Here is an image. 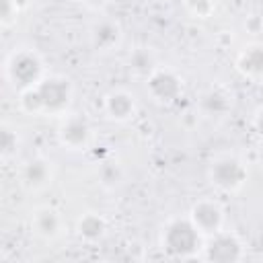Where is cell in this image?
I'll return each instance as SVG.
<instances>
[{"mask_svg":"<svg viewBox=\"0 0 263 263\" xmlns=\"http://www.w3.org/2000/svg\"><path fill=\"white\" fill-rule=\"evenodd\" d=\"M205 175H208L210 185L216 191L232 195V193H238L247 185V181H249V166H247V162L238 154L222 152V154H216L210 160Z\"/></svg>","mask_w":263,"mask_h":263,"instance_id":"277c9868","label":"cell"},{"mask_svg":"<svg viewBox=\"0 0 263 263\" xmlns=\"http://www.w3.org/2000/svg\"><path fill=\"white\" fill-rule=\"evenodd\" d=\"M187 216L203 236H210L226 226V210L214 197H199L193 201Z\"/></svg>","mask_w":263,"mask_h":263,"instance_id":"9c48e42d","label":"cell"},{"mask_svg":"<svg viewBox=\"0 0 263 263\" xmlns=\"http://www.w3.org/2000/svg\"><path fill=\"white\" fill-rule=\"evenodd\" d=\"M86 8H90V10H103V8H107L113 0H80Z\"/></svg>","mask_w":263,"mask_h":263,"instance_id":"7402d4cb","label":"cell"},{"mask_svg":"<svg viewBox=\"0 0 263 263\" xmlns=\"http://www.w3.org/2000/svg\"><path fill=\"white\" fill-rule=\"evenodd\" d=\"M245 255H247V249L242 238L236 232L222 228L205 236L199 259L210 263H236V261H242Z\"/></svg>","mask_w":263,"mask_h":263,"instance_id":"8992f818","label":"cell"},{"mask_svg":"<svg viewBox=\"0 0 263 263\" xmlns=\"http://www.w3.org/2000/svg\"><path fill=\"white\" fill-rule=\"evenodd\" d=\"M119 179H121V171H119V166L117 164H113V162H107L103 168H101V181L105 183V185H117L119 183Z\"/></svg>","mask_w":263,"mask_h":263,"instance_id":"ffe728a7","label":"cell"},{"mask_svg":"<svg viewBox=\"0 0 263 263\" xmlns=\"http://www.w3.org/2000/svg\"><path fill=\"white\" fill-rule=\"evenodd\" d=\"M121 39H123V29L113 18H101L90 29V43L97 51L103 53L113 51L121 45Z\"/></svg>","mask_w":263,"mask_h":263,"instance_id":"4fadbf2b","label":"cell"},{"mask_svg":"<svg viewBox=\"0 0 263 263\" xmlns=\"http://www.w3.org/2000/svg\"><path fill=\"white\" fill-rule=\"evenodd\" d=\"M205 236L197 230L189 216H173L168 218L158 232L160 251L175 261H189L201 257Z\"/></svg>","mask_w":263,"mask_h":263,"instance_id":"7a4b0ae2","label":"cell"},{"mask_svg":"<svg viewBox=\"0 0 263 263\" xmlns=\"http://www.w3.org/2000/svg\"><path fill=\"white\" fill-rule=\"evenodd\" d=\"M144 80L146 92L156 105H173L183 95V78L168 66H158Z\"/></svg>","mask_w":263,"mask_h":263,"instance_id":"52a82bcc","label":"cell"},{"mask_svg":"<svg viewBox=\"0 0 263 263\" xmlns=\"http://www.w3.org/2000/svg\"><path fill=\"white\" fill-rule=\"evenodd\" d=\"M29 228L31 232L45 240V242H53L58 240L64 230H66V220H64V214L55 208V205H49V203H43V205H37L31 216H29Z\"/></svg>","mask_w":263,"mask_h":263,"instance_id":"30bf717a","label":"cell"},{"mask_svg":"<svg viewBox=\"0 0 263 263\" xmlns=\"http://www.w3.org/2000/svg\"><path fill=\"white\" fill-rule=\"evenodd\" d=\"M47 76L45 62L33 47H14L4 58V80L16 92L33 88Z\"/></svg>","mask_w":263,"mask_h":263,"instance_id":"3957f363","label":"cell"},{"mask_svg":"<svg viewBox=\"0 0 263 263\" xmlns=\"http://www.w3.org/2000/svg\"><path fill=\"white\" fill-rule=\"evenodd\" d=\"M234 68L245 80L263 84V43L261 41L247 43L238 51L234 60Z\"/></svg>","mask_w":263,"mask_h":263,"instance_id":"7c38bea8","label":"cell"},{"mask_svg":"<svg viewBox=\"0 0 263 263\" xmlns=\"http://www.w3.org/2000/svg\"><path fill=\"white\" fill-rule=\"evenodd\" d=\"M103 113L115 123H127L138 113V99L125 88H113L103 99Z\"/></svg>","mask_w":263,"mask_h":263,"instance_id":"8fae6325","label":"cell"},{"mask_svg":"<svg viewBox=\"0 0 263 263\" xmlns=\"http://www.w3.org/2000/svg\"><path fill=\"white\" fill-rule=\"evenodd\" d=\"M74 230H76V236L82 242L92 245V242H99V240L105 238V234L109 230V222H107V218L101 212L88 210V212H84V214L78 216Z\"/></svg>","mask_w":263,"mask_h":263,"instance_id":"5bb4252c","label":"cell"},{"mask_svg":"<svg viewBox=\"0 0 263 263\" xmlns=\"http://www.w3.org/2000/svg\"><path fill=\"white\" fill-rule=\"evenodd\" d=\"M127 68H129V72H134L136 76L148 78V74L158 68L156 53H154L150 47H136V49H132L129 55H127Z\"/></svg>","mask_w":263,"mask_h":263,"instance_id":"2e32d148","label":"cell"},{"mask_svg":"<svg viewBox=\"0 0 263 263\" xmlns=\"http://www.w3.org/2000/svg\"><path fill=\"white\" fill-rule=\"evenodd\" d=\"M55 179V164L51 158L35 154L18 166V185L27 193H41L51 187Z\"/></svg>","mask_w":263,"mask_h":263,"instance_id":"ba28073f","label":"cell"},{"mask_svg":"<svg viewBox=\"0 0 263 263\" xmlns=\"http://www.w3.org/2000/svg\"><path fill=\"white\" fill-rule=\"evenodd\" d=\"M23 4L18 0H0V27L2 29H10L21 12Z\"/></svg>","mask_w":263,"mask_h":263,"instance_id":"d6986e66","label":"cell"},{"mask_svg":"<svg viewBox=\"0 0 263 263\" xmlns=\"http://www.w3.org/2000/svg\"><path fill=\"white\" fill-rule=\"evenodd\" d=\"M199 109L208 117H224L232 109V95L222 86H210L199 97Z\"/></svg>","mask_w":263,"mask_h":263,"instance_id":"9a60e30c","label":"cell"},{"mask_svg":"<svg viewBox=\"0 0 263 263\" xmlns=\"http://www.w3.org/2000/svg\"><path fill=\"white\" fill-rule=\"evenodd\" d=\"M55 138H58V144L64 150L84 152L95 142V127H92L88 117H84L82 113H72L70 111L64 117H60Z\"/></svg>","mask_w":263,"mask_h":263,"instance_id":"5b68a950","label":"cell"},{"mask_svg":"<svg viewBox=\"0 0 263 263\" xmlns=\"http://www.w3.org/2000/svg\"><path fill=\"white\" fill-rule=\"evenodd\" d=\"M181 4L193 18L205 21L216 12L218 0H181Z\"/></svg>","mask_w":263,"mask_h":263,"instance_id":"ac0fdd59","label":"cell"},{"mask_svg":"<svg viewBox=\"0 0 263 263\" xmlns=\"http://www.w3.org/2000/svg\"><path fill=\"white\" fill-rule=\"evenodd\" d=\"M21 146H23V140H21L18 129L10 123H2V127H0V156H2V160L10 162L12 158H16Z\"/></svg>","mask_w":263,"mask_h":263,"instance_id":"e0dca14e","label":"cell"},{"mask_svg":"<svg viewBox=\"0 0 263 263\" xmlns=\"http://www.w3.org/2000/svg\"><path fill=\"white\" fill-rule=\"evenodd\" d=\"M251 125H253V132L255 136L259 138V142H263V105L253 113V119H251Z\"/></svg>","mask_w":263,"mask_h":263,"instance_id":"44dd1931","label":"cell"},{"mask_svg":"<svg viewBox=\"0 0 263 263\" xmlns=\"http://www.w3.org/2000/svg\"><path fill=\"white\" fill-rule=\"evenodd\" d=\"M72 99V80L62 74H47L33 88L18 92V109L35 117H64L70 113Z\"/></svg>","mask_w":263,"mask_h":263,"instance_id":"6da1fadb","label":"cell"}]
</instances>
